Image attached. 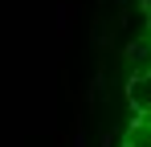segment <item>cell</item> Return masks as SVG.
Segmentation results:
<instances>
[{"label": "cell", "mask_w": 151, "mask_h": 147, "mask_svg": "<svg viewBox=\"0 0 151 147\" xmlns=\"http://www.w3.org/2000/svg\"><path fill=\"white\" fill-rule=\"evenodd\" d=\"M123 147H151V115H135L123 135Z\"/></svg>", "instance_id": "cell-2"}, {"label": "cell", "mask_w": 151, "mask_h": 147, "mask_svg": "<svg viewBox=\"0 0 151 147\" xmlns=\"http://www.w3.org/2000/svg\"><path fill=\"white\" fill-rule=\"evenodd\" d=\"M143 8H147V21H151V0H143Z\"/></svg>", "instance_id": "cell-3"}, {"label": "cell", "mask_w": 151, "mask_h": 147, "mask_svg": "<svg viewBox=\"0 0 151 147\" xmlns=\"http://www.w3.org/2000/svg\"><path fill=\"white\" fill-rule=\"evenodd\" d=\"M127 102L135 115H151V66L139 70L131 82H127Z\"/></svg>", "instance_id": "cell-1"}]
</instances>
